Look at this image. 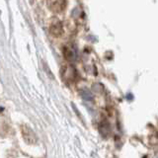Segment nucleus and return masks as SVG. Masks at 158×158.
<instances>
[{
    "label": "nucleus",
    "mask_w": 158,
    "mask_h": 158,
    "mask_svg": "<svg viewBox=\"0 0 158 158\" xmlns=\"http://www.w3.org/2000/svg\"><path fill=\"white\" fill-rule=\"evenodd\" d=\"M51 33L56 37L60 36V35L62 34V27H61L60 22L56 21L51 26Z\"/></svg>",
    "instance_id": "nucleus-1"
},
{
    "label": "nucleus",
    "mask_w": 158,
    "mask_h": 158,
    "mask_svg": "<svg viewBox=\"0 0 158 158\" xmlns=\"http://www.w3.org/2000/svg\"><path fill=\"white\" fill-rule=\"evenodd\" d=\"M63 53L64 56H65V57L67 59H73L74 58V56H75V52H74V51L71 48H65L63 49Z\"/></svg>",
    "instance_id": "nucleus-2"
}]
</instances>
